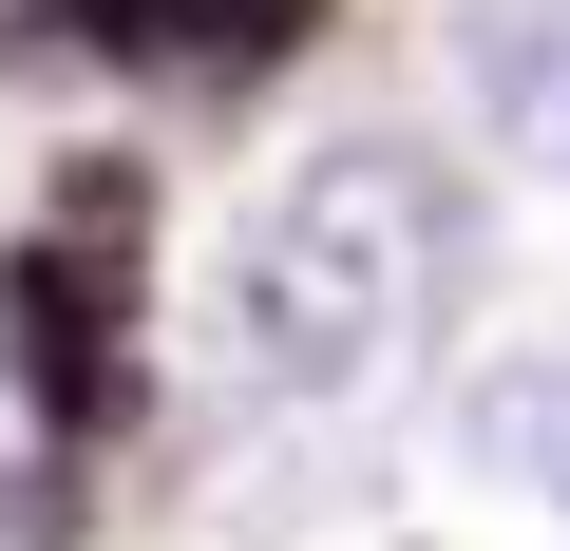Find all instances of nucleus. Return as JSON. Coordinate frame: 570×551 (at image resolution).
<instances>
[{
	"mask_svg": "<svg viewBox=\"0 0 570 551\" xmlns=\"http://www.w3.org/2000/svg\"><path fill=\"white\" fill-rule=\"evenodd\" d=\"M475 96L532 152H570V0H475Z\"/></svg>",
	"mask_w": 570,
	"mask_h": 551,
	"instance_id": "obj_4",
	"label": "nucleus"
},
{
	"mask_svg": "<svg viewBox=\"0 0 570 551\" xmlns=\"http://www.w3.org/2000/svg\"><path fill=\"white\" fill-rule=\"evenodd\" d=\"M475 456L570 513V362H494V381H475Z\"/></svg>",
	"mask_w": 570,
	"mask_h": 551,
	"instance_id": "obj_5",
	"label": "nucleus"
},
{
	"mask_svg": "<svg viewBox=\"0 0 570 551\" xmlns=\"http://www.w3.org/2000/svg\"><path fill=\"white\" fill-rule=\"evenodd\" d=\"M551 171H570V152H551Z\"/></svg>",
	"mask_w": 570,
	"mask_h": 551,
	"instance_id": "obj_6",
	"label": "nucleus"
},
{
	"mask_svg": "<svg viewBox=\"0 0 570 551\" xmlns=\"http://www.w3.org/2000/svg\"><path fill=\"white\" fill-rule=\"evenodd\" d=\"M324 0H58V39H96V58H171V77H247V58H285Z\"/></svg>",
	"mask_w": 570,
	"mask_h": 551,
	"instance_id": "obj_3",
	"label": "nucleus"
},
{
	"mask_svg": "<svg viewBox=\"0 0 570 551\" xmlns=\"http://www.w3.org/2000/svg\"><path fill=\"white\" fill-rule=\"evenodd\" d=\"M0 343H20V381H39L58 437H96L115 419V266L96 247H20L0 266Z\"/></svg>",
	"mask_w": 570,
	"mask_h": 551,
	"instance_id": "obj_2",
	"label": "nucleus"
},
{
	"mask_svg": "<svg viewBox=\"0 0 570 551\" xmlns=\"http://www.w3.org/2000/svg\"><path fill=\"white\" fill-rule=\"evenodd\" d=\"M438 286H456V190H438V152L362 134V152H305V171L247 209L228 343H247L266 400H362L381 362H419Z\"/></svg>",
	"mask_w": 570,
	"mask_h": 551,
	"instance_id": "obj_1",
	"label": "nucleus"
}]
</instances>
